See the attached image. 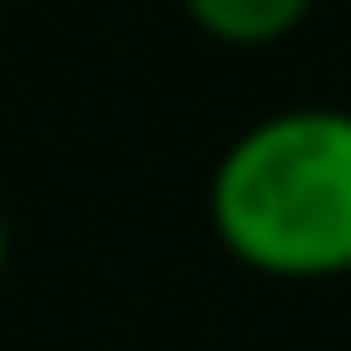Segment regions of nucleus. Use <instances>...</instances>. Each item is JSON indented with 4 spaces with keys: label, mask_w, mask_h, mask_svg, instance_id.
<instances>
[{
    "label": "nucleus",
    "mask_w": 351,
    "mask_h": 351,
    "mask_svg": "<svg viewBox=\"0 0 351 351\" xmlns=\"http://www.w3.org/2000/svg\"><path fill=\"white\" fill-rule=\"evenodd\" d=\"M207 221L255 276H351V110L303 104L248 124L207 180Z\"/></svg>",
    "instance_id": "obj_1"
},
{
    "label": "nucleus",
    "mask_w": 351,
    "mask_h": 351,
    "mask_svg": "<svg viewBox=\"0 0 351 351\" xmlns=\"http://www.w3.org/2000/svg\"><path fill=\"white\" fill-rule=\"evenodd\" d=\"M180 8L221 49H276L317 14V0H180Z\"/></svg>",
    "instance_id": "obj_2"
},
{
    "label": "nucleus",
    "mask_w": 351,
    "mask_h": 351,
    "mask_svg": "<svg viewBox=\"0 0 351 351\" xmlns=\"http://www.w3.org/2000/svg\"><path fill=\"white\" fill-rule=\"evenodd\" d=\"M8 255H14V221H8V207H0V269H8Z\"/></svg>",
    "instance_id": "obj_3"
}]
</instances>
